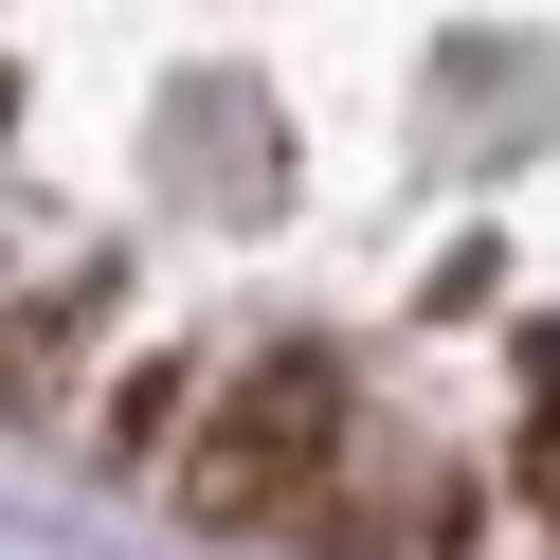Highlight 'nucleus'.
I'll return each instance as SVG.
<instances>
[{"label":"nucleus","mask_w":560,"mask_h":560,"mask_svg":"<svg viewBox=\"0 0 560 560\" xmlns=\"http://www.w3.org/2000/svg\"><path fill=\"white\" fill-rule=\"evenodd\" d=\"M326 434H343V380H326V362H271L254 398H235L218 434H199V470H182V488H199L218 524H271L307 470H326Z\"/></svg>","instance_id":"f257e3e1"}]
</instances>
